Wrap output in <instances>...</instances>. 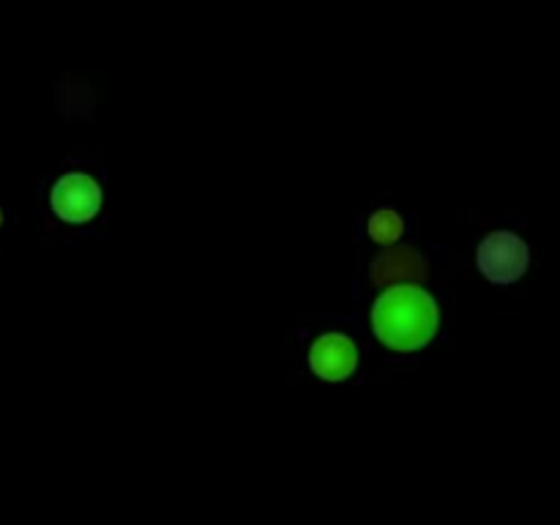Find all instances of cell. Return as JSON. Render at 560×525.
<instances>
[{
    "mask_svg": "<svg viewBox=\"0 0 560 525\" xmlns=\"http://www.w3.org/2000/svg\"><path fill=\"white\" fill-rule=\"evenodd\" d=\"M441 312H438L435 299L419 284H397L388 288L372 310V326L397 353H413L421 350L438 334Z\"/></svg>",
    "mask_w": 560,
    "mask_h": 525,
    "instance_id": "6da1fadb",
    "label": "cell"
},
{
    "mask_svg": "<svg viewBox=\"0 0 560 525\" xmlns=\"http://www.w3.org/2000/svg\"><path fill=\"white\" fill-rule=\"evenodd\" d=\"M476 262H479L481 273L490 282L512 284L528 271L530 252L520 235L509 233V230H498V233H490L481 241Z\"/></svg>",
    "mask_w": 560,
    "mask_h": 525,
    "instance_id": "7a4b0ae2",
    "label": "cell"
},
{
    "mask_svg": "<svg viewBox=\"0 0 560 525\" xmlns=\"http://www.w3.org/2000/svg\"><path fill=\"white\" fill-rule=\"evenodd\" d=\"M102 208V186L85 173H66L52 186V211L63 222L85 224Z\"/></svg>",
    "mask_w": 560,
    "mask_h": 525,
    "instance_id": "3957f363",
    "label": "cell"
},
{
    "mask_svg": "<svg viewBox=\"0 0 560 525\" xmlns=\"http://www.w3.org/2000/svg\"><path fill=\"white\" fill-rule=\"evenodd\" d=\"M370 277L381 288L399 282L421 284L430 277V266H427V257L419 249H410V246H388V249H383L372 260Z\"/></svg>",
    "mask_w": 560,
    "mask_h": 525,
    "instance_id": "277c9868",
    "label": "cell"
},
{
    "mask_svg": "<svg viewBox=\"0 0 560 525\" xmlns=\"http://www.w3.org/2000/svg\"><path fill=\"white\" fill-rule=\"evenodd\" d=\"M312 372L323 381H345L359 366V348L345 334H323L310 350Z\"/></svg>",
    "mask_w": 560,
    "mask_h": 525,
    "instance_id": "5b68a950",
    "label": "cell"
},
{
    "mask_svg": "<svg viewBox=\"0 0 560 525\" xmlns=\"http://www.w3.org/2000/svg\"><path fill=\"white\" fill-rule=\"evenodd\" d=\"M405 222L397 211H388V208H381V211L372 213L370 219V235L383 246H394L402 235Z\"/></svg>",
    "mask_w": 560,
    "mask_h": 525,
    "instance_id": "8992f818",
    "label": "cell"
}]
</instances>
